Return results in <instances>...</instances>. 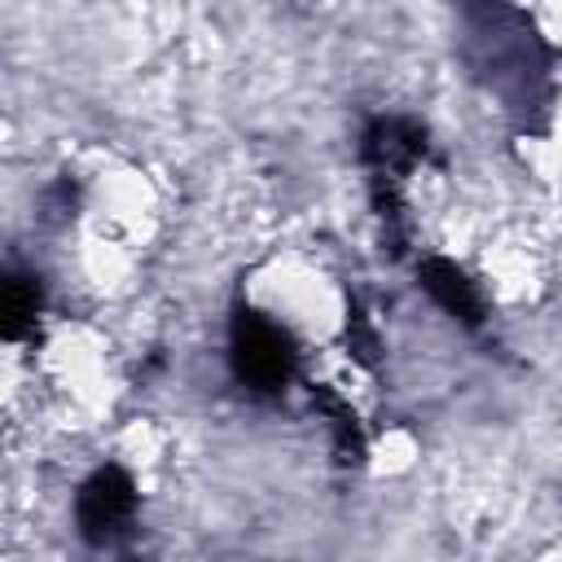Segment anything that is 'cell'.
I'll list each match as a JSON object with an SVG mask.
<instances>
[{
    "label": "cell",
    "mask_w": 562,
    "mask_h": 562,
    "mask_svg": "<svg viewBox=\"0 0 562 562\" xmlns=\"http://www.w3.org/2000/svg\"><path fill=\"white\" fill-rule=\"evenodd\" d=\"M228 360H233V373L250 391H281L294 378L299 351H294V338L277 321H268L259 312H237L233 338H228Z\"/></svg>",
    "instance_id": "1"
},
{
    "label": "cell",
    "mask_w": 562,
    "mask_h": 562,
    "mask_svg": "<svg viewBox=\"0 0 562 562\" xmlns=\"http://www.w3.org/2000/svg\"><path fill=\"white\" fill-rule=\"evenodd\" d=\"M136 514V483L119 470V465H101L83 487H79V501H75V522H79V536L88 544H110L127 531Z\"/></svg>",
    "instance_id": "2"
},
{
    "label": "cell",
    "mask_w": 562,
    "mask_h": 562,
    "mask_svg": "<svg viewBox=\"0 0 562 562\" xmlns=\"http://www.w3.org/2000/svg\"><path fill=\"white\" fill-rule=\"evenodd\" d=\"M422 281H426V290L452 312V316H461V321H479L474 312H479V299H474V290H470V281L452 268V263H443V259H430L426 268H422Z\"/></svg>",
    "instance_id": "3"
}]
</instances>
